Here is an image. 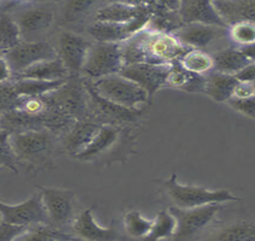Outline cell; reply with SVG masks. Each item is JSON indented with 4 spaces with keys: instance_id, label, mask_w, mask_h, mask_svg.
<instances>
[{
    "instance_id": "cell-4",
    "label": "cell",
    "mask_w": 255,
    "mask_h": 241,
    "mask_svg": "<svg viewBox=\"0 0 255 241\" xmlns=\"http://www.w3.org/2000/svg\"><path fill=\"white\" fill-rule=\"evenodd\" d=\"M163 187L176 208L183 210L206 205L240 202L239 197L228 190H208L201 186L179 184L176 174H172L169 179L165 180Z\"/></svg>"
},
{
    "instance_id": "cell-36",
    "label": "cell",
    "mask_w": 255,
    "mask_h": 241,
    "mask_svg": "<svg viewBox=\"0 0 255 241\" xmlns=\"http://www.w3.org/2000/svg\"><path fill=\"white\" fill-rule=\"evenodd\" d=\"M228 105L231 109L237 111L239 114H241L246 117L255 120V95L249 98H245V99H236L233 98L228 101Z\"/></svg>"
},
{
    "instance_id": "cell-41",
    "label": "cell",
    "mask_w": 255,
    "mask_h": 241,
    "mask_svg": "<svg viewBox=\"0 0 255 241\" xmlns=\"http://www.w3.org/2000/svg\"><path fill=\"white\" fill-rule=\"evenodd\" d=\"M12 78V70L8 66V64L5 62V59L1 58V60H0V80H1V82H7V81H11Z\"/></svg>"
},
{
    "instance_id": "cell-14",
    "label": "cell",
    "mask_w": 255,
    "mask_h": 241,
    "mask_svg": "<svg viewBox=\"0 0 255 241\" xmlns=\"http://www.w3.org/2000/svg\"><path fill=\"white\" fill-rule=\"evenodd\" d=\"M150 17H152V10L149 4L148 12L141 14L134 21L128 23L94 22L89 25L87 31L95 41L123 43L146 28L149 24Z\"/></svg>"
},
{
    "instance_id": "cell-21",
    "label": "cell",
    "mask_w": 255,
    "mask_h": 241,
    "mask_svg": "<svg viewBox=\"0 0 255 241\" xmlns=\"http://www.w3.org/2000/svg\"><path fill=\"white\" fill-rule=\"evenodd\" d=\"M148 11L149 2H110L98 8L95 22L128 23Z\"/></svg>"
},
{
    "instance_id": "cell-20",
    "label": "cell",
    "mask_w": 255,
    "mask_h": 241,
    "mask_svg": "<svg viewBox=\"0 0 255 241\" xmlns=\"http://www.w3.org/2000/svg\"><path fill=\"white\" fill-rule=\"evenodd\" d=\"M228 29L205 24H185L173 35L187 47L205 51L213 42L228 36Z\"/></svg>"
},
{
    "instance_id": "cell-39",
    "label": "cell",
    "mask_w": 255,
    "mask_h": 241,
    "mask_svg": "<svg viewBox=\"0 0 255 241\" xmlns=\"http://www.w3.org/2000/svg\"><path fill=\"white\" fill-rule=\"evenodd\" d=\"M255 95L254 85L251 82H242L240 81L239 85L236 86L234 92V98L236 99H245V98H249Z\"/></svg>"
},
{
    "instance_id": "cell-17",
    "label": "cell",
    "mask_w": 255,
    "mask_h": 241,
    "mask_svg": "<svg viewBox=\"0 0 255 241\" xmlns=\"http://www.w3.org/2000/svg\"><path fill=\"white\" fill-rule=\"evenodd\" d=\"M179 17L183 24H205L213 27L229 28L223 17L214 6L213 1L187 0L179 2Z\"/></svg>"
},
{
    "instance_id": "cell-13",
    "label": "cell",
    "mask_w": 255,
    "mask_h": 241,
    "mask_svg": "<svg viewBox=\"0 0 255 241\" xmlns=\"http://www.w3.org/2000/svg\"><path fill=\"white\" fill-rule=\"evenodd\" d=\"M223 204L206 205L201 208L183 210L176 206H171L169 210L175 215L177 220V232L175 235V241H187L191 239L202 229H205L212 222L216 215L219 213Z\"/></svg>"
},
{
    "instance_id": "cell-6",
    "label": "cell",
    "mask_w": 255,
    "mask_h": 241,
    "mask_svg": "<svg viewBox=\"0 0 255 241\" xmlns=\"http://www.w3.org/2000/svg\"><path fill=\"white\" fill-rule=\"evenodd\" d=\"M126 66L122 43L93 42L85 66L82 77L95 81L99 78L121 74Z\"/></svg>"
},
{
    "instance_id": "cell-28",
    "label": "cell",
    "mask_w": 255,
    "mask_h": 241,
    "mask_svg": "<svg viewBox=\"0 0 255 241\" xmlns=\"http://www.w3.org/2000/svg\"><path fill=\"white\" fill-rule=\"evenodd\" d=\"M65 81H41L31 80V78H22V80H12L14 92L18 97H43L48 93L57 91Z\"/></svg>"
},
{
    "instance_id": "cell-35",
    "label": "cell",
    "mask_w": 255,
    "mask_h": 241,
    "mask_svg": "<svg viewBox=\"0 0 255 241\" xmlns=\"http://www.w3.org/2000/svg\"><path fill=\"white\" fill-rule=\"evenodd\" d=\"M10 135L11 133H8L7 130L1 129V167H7L14 173H18L16 165H14L18 162V159L11 146Z\"/></svg>"
},
{
    "instance_id": "cell-44",
    "label": "cell",
    "mask_w": 255,
    "mask_h": 241,
    "mask_svg": "<svg viewBox=\"0 0 255 241\" xmlns=\"http://www.w3.org/2000/svg\"><path fill=\"white\" fill-rule=\"evenodd\" d=\"M253 85H254V89H255V83H253Z\"/></svg>"
},
{
    "instance_id": "cell-5",
    "label": "cell",
    "mask_w": 255,
    "mask_h": 241,
    "mask_svg": "<svg viewBox=\"0 0 255 241\" xmlns=\"http://www.w3.org/2000/svg\"><path fill=\"white\" fill-rule=\"evenodd\" d=\"M92 82L100 97L127 109H142L141 106L150 100L148 93L142 87L121 74L99 78Z\"/></svg>"
},
{
    "instance_id": "cell-1",
    "label": "cell",
    "mask_w": 255,
    "mask_h": 241,
    "mask_svg": "<svg viewBox=\"0 0 255 241\" xmlns=\"http://www.w3.org/2000/svg\"><path fill=\"white\" fill-rule=\"evenodd\" d=\"M122 48L126 65L136 63L171 64L181 60L191 50L173 34L153 30L148 25L122 43Z\"/></svg>"
},
{
    "instance_id": "cell-24",
    "label": "cell",
    "mask_w": 255,
    "mask_h": 241,
    "mask_svg": "<svg viewBox=\"0 0 255 241\" xmlns=\"http://www.w3.org/2000/svg\"><path fill=\"white\" fill-rule=\"evenodd\" d=\"M240 81L234 75L212 71L206 75L205 94L217 103H228L234 98V92Z\"/></svg>"
},
{
    "instance_id": "cell-15",
    "label": "cell",
    "mask_w": 255,
    "mask_h": 241,
    "mask_svg": "<svg viewBox=\"0 0 255 241\" xmlns=\"http://www.w3.org/2000/svg\"><path fill=\"white\" fill-rule=\"evenodd\" d=\"M170 69L171 64L136 63L124 66L121 75L137 83L152 98L159 89L167 86Z\"/></svg>"
},
{
    "instance_id": "cell-18",
    "label": "cell",
    "mask_w": 255,
    "mask_h": 241,
    "mask_svg": "<svg viewBox=\"0 0 255 241\" xmlns=\"http://www.w3.org/2000/svg\"><path fill=\"white\" fill-rule=\"evenodd\" d=\"M71 233L83 241H121L123 239L116 228H104L98 225L91 209H86L77 215L72 223Z\"/></svg>"
},
{
    "instance_id": "cell-37",
    "label": "cell",
    "mask_w": 255,
    "mask_h": 241,
    "mask_svg": "<svg viewBox=\"0 0 255 241\" xmlns=\"http://www.w3.org/2000/svg\"><path fill=\"white\" fill-rule=\"evenodd\" d=\"M97 2L95 1H70L65 2V18L66 21L71 22L75 21L78 16L83 14L86 11H88V8L93 6Z\"/></svg>"
},
{
    "instance_id": "cell-9",
    "label": "cell",
    "mask_w": 255,
    "mask_h": 241,
    "mask_svg": "<svg viewBox=\"0 0 255 241\" xmlns=\"http://www.w3.org/2000/svg\"><path fill=\"white\" fill-rule=\"evenodd\" d=\"M1 58L12 70L13 77L37 63L58 58L57 48L53 43L46 40L40 41H23L12 50L1 53Z\"/></svg>"
},
{
    "instance_id": "cell-32",
    "label": "cell",
    "mask_w": 255,
    "mask_h": 241,
    "mask_svg": "<svg viewBox=\"0 0 255 241\" xmlns=\"http://www.w3.org/2000/svg\"><path fill=\"white\" fill-rule=\"evenodd\" d=\"M72 238L69 233L59 231L52 227L51 225H36L29 227L21 237L14 241H53L57 239L71 240Z\"/></svg>"
},
{
    "instance_id": "cell-23",
    "label": "cell",
    "mask_w": 255,
    "mask_h": 241,
    "mask_svg": "<svg viewBox=\"0 0 255 241\" xmlns=\"http://www.w3.org/2000/svg\"><path fill=\"white\" fill-rule=\"evenodd\" d=\"M70 72L59 58L52 60L37 63L31 68L27 69L19 75H16L12 80L31 78V80L41 81H65L70 78Z\"/></svg>"
},
{
    "instance_id": "cell-33",
    "label": "cell",
    "mask_w": 255,
    "mask_h": 241,
    "mask_svg": "<svg viewBox=\"0 0 255 241\" xmlns=\"http://www.w3.org/2000/svg\"><path fill=\"white\" fill-rule=\"evenodd\" d=\"M124 229L129 237L143 240L153 227V221L147 220L137 210L128 211L123 220Z\"/></svg>"
},
{
    "instance_id": "cell-26",
    "label": "cell",
    "mask_w": 255,
    "mask_h": 241,
    "mask_svg": "<svg viewBox=\"0 0 255 241\" xmlns=\"http://www.w3.org/2000/svg\"><path fill=\"white\" fill-rule=\"evenodd\" d=\"M220 16L228 27L237 22L255 23V1L235 0V1H213Z\"/></svg>"
},
{
    "instance_id": "cell-31",
    "label": "cell",
    "mask_w": 255,
    "mask_h": 241,
    "mask_svg": "<svg viewBox=\"0 0 255 241\" xmlns=\"http://www.w3.org/2000/svg\"><path fill=\"white\" fill-rule=\"evenodd\" d=\"M181 64L188 71L198 75H208L214 70L212 54L202 50H189L182 57Z\"/></svg>"
},
{
    "instance_id": "cell-43",
    "label": "cell",
    "mask_w": 255,
    "mask_h": 241,
    "mask_svg": "<svg viewBox=\"0 0 255 241\" xmlns=\"http://www.w3.org/2000/svg\"><path fill=\"white\" fill-rule=\"evenodd\" d=\"M53 241H69V240H66V239H57V240H53Z\"/></svg>"
},
{
    "instance_id": "cell-7",
    "label": "cell",
    "mask_w": 255,
    "mask_h": 241,
    "mask_svg": "<svg viewBox=\"0 0 255 241\" xmlns=\"http://www.w3.org/2000/svg\"><path fill=\"white\" fill-rule=\"evenodd\" d=\"M83 82L89 95V120L100 124L126 127V124L134 123L143 115L142 109H127L100 97L89 78L83 77Z\"/></svg>"
},
{
    "instance_id": "cell-8",
    "label": "cell",
    "mask_w": 255,
    "mask_h": 241,
    "mask_svg": "<svg viewBox=\"0 0 255 241\" xmlns=\"http://www.w3.org/2000/svg\"><path fill=\"white\" fill-rule=\"evenodd\" d=\"M41 193L43 205L52 227L69 233L77 217L75 193L56 187H37Z\"/></svg>"
},
{
    "instance_id": "cell-25",
    "label": "cell",
    "mask_w": 255,
    "mask_h": 241,
    "mask_svg": "<svg viewBox=\"0 0 255 241\" xmlns=\"http://www.w3.org/2000/svg\"><path fill=\"white\" fill-rule=\"evenodd\" d=\"M212 57L214 60V71L234 75V76H236L243 69L247 68L249 64H252L251 59L243 53L241 48L236 46L222 48L214 52Z\"/></svg>"
},
{
    "instance_id": "cell-10",
    "label": "cell",
    "mask_w": 255,
    "mask_h": 241,
    "mask_svg": "<svg viewBox=\"0 0 255 241\" xmlns=\"http://www.w3.org/2000/svg\"><path fill=\"white\" fill-rule=\"evenodd\" d=\"M92 45L93 41L70 30H64L58 35V58L68 68L71 77H82L83 66Z\"/></svg>"
},
{
    "instance_id": "cell-42",
    "label": "cell",
    "mask_w": 255,
    "mask_h": 241,
    "mask_svg": "<svg viewBox=\"0 0 255 241\" xmlns=\"http://www.w3.org/2000/svg\"><path fill=\"white\" fill-rule=\"evenodd\" d=\"M243 53L247 56L249 59H251L252 63H255V45L253 46H248V47H243L241 48Z\"/></svg>"
},
{
    "instance_id": "cell-34",
    "label": "cell",
    "mask_w": 255,
    "mask_h": 241,
    "mask_svg": "<svg viewBox=\"0 0 255 241\" xmlns=\"http://www.w3.org/2000/svg\"><path fill=\"white\" fill-rule=\"evenodd\" d=\"M228 37L240 48L255 45V23H235L228 29Z\"/></svg>"
},
{
    "instance_id": "cell-2",
    "label": "cell",
    "mask_w": 255,
    "mask_h": 241,
    "mask_svg": "<svg viewBox=\"0 0 255 241\" xmlns=\"http://www.w3.org/2000/svg\"><path fill=\"white\" fill-rule=\"evenodd\" d=\"M10 142L18 162L35 171L52 167L60 146L59 138L48 129L13 133Z\"/></svg>"
},
{
    "instance_id": "cell-12",
    "label": "cell",
    "mask_w": 255,
    "mask_h": 241,
    "mask_svg": "<svg viewBox=\"0 0 255 241\" xmlns=\"http://www.w3.org/2000/svg\"><path fill=\"white\" fill-rule=\"evenodd\" d=\"M130 140V128L103 124L99 133L76 159L82 162L101 161L104 156H111Z\"/></svg>"
},
{
    "instance_id": "cell-38",
    "label": "cell",
    "mask_w": 255,
    "mask_h": 241,
    "mask_svg": "<svg viewBox=\"0 0 255 241\" xmlns=\"http://www.w3.org/2000/svg\"><path fill=\"white\" fill-rule=\"evenodd\" d=\"M28 228L11 225V223L1 221V223H0V241H14L17 238L21 237Z\"/></svg>"
},
{
    "instance_id": "cell-19",
    "label": "cell",
    "mask_w": 255,
    "mask_h": 241,
    "mask_svg": "<svg viewBox=\"0 0 255 241\" xmlns=\"http://www.w3.org/2000/svg\"><path fill=\"white\" fill-rule=\"evenodd\" d=\"M101 126L103 124L92 120L77 121L65 134L60 136V146L68 155L76 158L92 144Z\"/></svg>"
},
{
    "instance_id": "cell-30",
    "label": "cell",
    "mask_w": 255,
    "mask_h": 241,
    "mask_svg": "<svg viewBox=\"0 0 255 241\" xmlns=\"http://www.w3.org/2000/svg\"><path fill=\"white\" fill-rule=\"evenodd\" d=\"M0 18V47L1 53H5L18 46L23 41V36L18 23L11 14L1 13Z\"/></svg>"
},
{
    "instance_id": "cell-40",
    "label": "cell",
    "mask_w": 255,
    "mask_h": 241,
    "mask_svg": "<svg viewBox=\"0 0 255 241\" xmlns=\"http://www.w3.org/2000/svg\"><path fill=\"white\" fill-rule=\"evenodd\" d=\"M237 80L242 82H251L255 83V63L249 64L246 69L236 75Z\"/></svg>"
},
{
    "instance_id": "cell-22",
    "label": "cell",
    "mask_w": 255,
    "mask_h": 241,
    "mask_svg": "<svg viewBox=\"0 0 255 241\" xmlns=\"http://www.w3.org/2000/svg\"><path fill=\"white\" fill-rule=\"evenodd\" d=\"M167 86L190 93H205L206 76L188 71L181 60H175L171 63Z\"/></svg>"
},
{
    "instance_id": "cell-29",
    "label": "cell",
    "mask_w": 255,
    "mask_h": 241,
    "mask_svg": "<svg viewBox=\"0 0 255 241\" xmlns=\"http://www.w3.org/2000/svg\"><path fill=\"white\" fill-rule=\"evenodd\" d=\"M177 232V220L170 210H161L153 221V227L143 241H163L175 238Z\"/></svg>"
},
{
    "instance_id": "cell-11",
    "label": "cell",
    "mask_w": 255,
    "mask_h": 241,
    "mask_svg": "<svg viewBox=\"0 0 255 241\" xmlns=\"http://www.w3.org/2000/svg\"><path fill=\"white\" fill-rule=\"evenodd\" d=\"M1 221L21 227H31L36 225H50L48 216L40 192L34 193L30 198L19 204L0 203Z\"/></svg>"
},
{
    "instance_id": "cell-27",
    "label": "cell",
    "mask_w": 255,
    "mask_h": 241,
    "mask_svg": "<svg viewBox=\"0 0 255 241\" xmlns=\"http://www.w3.org/2000/svg\"><path fill=\"white\" fill-rule=\"evenodd\" d=\"M202 241H255V221H237L210 234Z\"/></svg>"
},
{
    "instance_id": "cell-16",
    "label": "cell",
    "mask_w": 255,
    "mask_h": 241,
    "mask_svg": "<svg viewBox=\"0 0 255 241\" xmlns=\"http://www.w3.org/2000/svg\"><path fill=\"white\" fill-rule=\"evenodd\" d=\"M12 17L21 28L24 41H40L39 35L54 23V8L48 4H34Z\"/></svg>"
},
{
    "instance_id": "cell-3",
    "label": "cell",
    "mask_w": 255,
    "mask_h": 241,
    "mask_svg": "<svg viewBox=\"0 0 255 241\" xmlns=\"http://www.w3.org/2000/svg\"><path fill=\"white\" fill-rule=\"evenodd\" d=\"M42 98L51 114L71 122L89 120V95L83 77H70L65 85Z\"/></svg>"
}]
</instances>
